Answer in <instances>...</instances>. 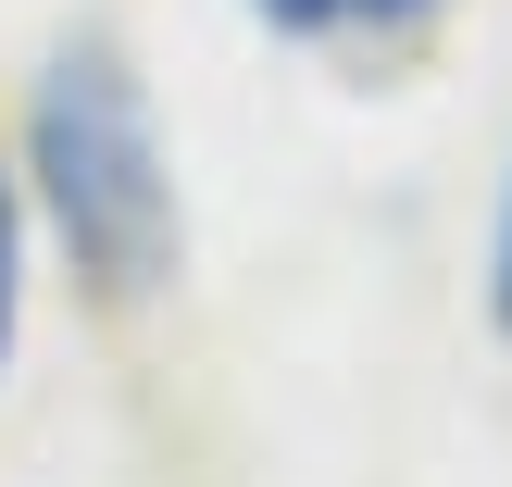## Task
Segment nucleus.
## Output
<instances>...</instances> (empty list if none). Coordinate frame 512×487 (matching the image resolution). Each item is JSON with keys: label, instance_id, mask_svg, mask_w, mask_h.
<instances>
[{"label": "nucleus", "instance_id": "nucleus-4", "mask_svg": "<svg viewBox=\"0 0 512 487\" xmlns=\"http://www.w3.org/2000/svg\"><path fill=\"white\" fill-rule=\"evenodd\" d=\"M500 325H512V213H500Z\"/></svg>", "mask_w": 512, "mask_h": 487}, {"label": "nucleus", "instance_id": "nucleus-2", "mask_svg": "<svg viewBox=\"0 0 512 487\" xmlns=\"http://www.w3.org/2000/svg\"><path fill=\"white\" fill-rule=\"evenodd\" d=\"M263 25H300V38H325V25H413L438 13V0H250Z\"/></svg>", "mask_w": 512, "mask_h": 487}, {"label": "nucleus", "instance_id": "nucleus-1", "mask_svg": "<svg viewBox=\"0 0 512 487\" xmlns=\"http://www.w3.org/2000/svg\"><path fill=\"white\" fill-rule=\"evenodd\" d=\"M38 175H50V225L75 238V263L113 300L163 288L175 263V188H163V138H150V100L125 88L113 50H63L38 88Z\"/></svg>", "mask_w": 512, "mask_h": 487}, {"label": "nucleus", "instance_id": "nucleus-3", "mask_svg": "<svg viewBox=\"0 0 512 487\" xmlns=\"http://www.w3.org/2000/svg\"><path fill=\"white\" fill-rule=\"evenodd\" d=\"M13 288H25V225H13V175H0V350H13Z\"/></svg>", "mask_w": 512, "mask_h": 487}]
</instances>
